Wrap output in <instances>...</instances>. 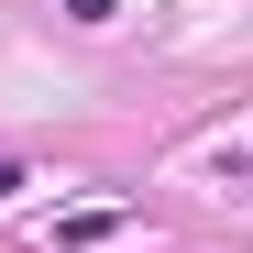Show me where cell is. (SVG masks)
I'll use <instances>...</instances> for the list:
<instances>
[{"label":"cell","mask_w":253,"mask_h":253,"mask_svg":"<svg viewBox=\"0 0 253 253\" xmlns=\"http://www.w3.org/2000/svg\"><path fill=\"white\" fill-rule=\"evenodd\" d=\"M110 231H121V209H77V220H66L55 242H66V253H88V242H110Z\"/></svg>","instance_id":"cell-1"},{"label":"cell","mask_w":253,"mask_h":253,"mask_svg":"<svg viewBox=\"0 0 253 253\" xmlns=\"http://www.w3.org/2000/svg\"><path fill=\"white\" fill-rule=\"evenodd\" d=\"M66 22H88V33H99V22H121V0H66Z\"/></svg>","instance_id":"cell-2"},{"label":"cell","mask_w":253,"mask_h":253,"mask_svg":"<svg viewBox=\"0 0 253 253\" xmlns=\"http://www.w3.org/2000/svg\"><path fill=\"white\" fill-rule=\"evenodd\" d=\"M0 198H22V165H11V154H0Z\"/></svg>","instance_id":"cell-3"}]
</instances>
